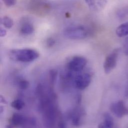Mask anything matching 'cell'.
Returning a JSON list of instances; mask_svg holds the SVG:
<instances>
[{
    "label": "cell",
    "instance_id": "cell-20",
    "mask_svg": "<svg viewBox=\"0 0 128 128\" xmlns=\"http://www.w3.org/2000/svg\"><path fill=\"white\" fill-rule=\"evenodd\" d=\"M18 86L22 90H26L29 86V82L26 80H20L18 83Z\"/></svg>",
    "mask_w": 128,
    "mask_h": 128
},
{
    "label": "cell",
    "instance_id": "cell-2",
    "mask_svg": "<svg viewBox=\"0 0 128 128\" xmlns=\"http://www.w3.org/2000/svg\"><path fill=\"white\" fill-rule=\"evenodd\" d=\"M11 59L22 62H29L38 58L39 53L36 50L30 48L12 50L10 53Z\"/></svg>",
    "mask_w": 128,
    "mask_h": 128
},
{
    "label": "cell",
    "instance_id": "cell-14",
    "mask_svg": "<svg viewBox=\"0 0 128 128\" xmlns=\"http://www.w3.org/2000/svg\"><path fill=\"white\" fill-rule=\"evenodd\" d=\"M36 125V119L34 117H26L22 126V128H34Z\"/></svg>",
    "mask_w": 128,
    "mask_h": 128
},
{
    "label": "cell",
    "instance_id": "cell-23",
    "mask_svg": "<svg viewBox=\"0 0 128 128\" xmlns=\"http://www.w3.org/2000/svg\"><path fill=\"white\" fill-rule=\"evenodd\" d=\"M4 2L6 6L8 7L12 6L16 3V1L14 0H4Z\"/></svg>",
    "mask_w": 128,
    "mask_h": 128
},
{
    "label": "cell",
    "instance_id": "cell-13",
    "mask_svg": "<svg viewBox=\"0 0 128 128\" xmlns=\"http://www.w3.org/2000/svg\"><path fill=\"white\" fill-rule=\"evenodd\" d=\"M116 33L119 37H123L128 35V22L119 26L116 29Z\"/></svg>",
    "mask_w": 128,
    "mask_h": 128
},
{
    "label": "cell",
    "instance_id": "cell-3",
    "mask_svg": "<svg viewBox=\"0 0 128 128\" xmlns=\"http://www.w3.org/2000/svg\"><path fill=\"white\" fill-rule=\"evenodd\" d=\"M64 36L71 40H81L87 37L88 32L86 28L82 26H73L66 28Z\"/></svg>",
    "mask_w": 128,
    "mask_h": 128
},
{
    "label": "cell",
    "instance_id": "cell-25",
    "mask_svg": "<svg viewBox=\"0 0 128 128\" xmlns=\"http://www.w3.org/2000/svg\"><path fill=\"white\" fill-rule=\"evenodd\" d=\"M0 102L4 104H6V101L5 100V99L2 97V96H0Z\"/></svg>",
    "mask_w": 128,
    "mask_h": 128
},
{
    "label": "cell",
    "instance_id": "cell-21",
    "mask_svg": "<svg viewBox=\"0 0 128 128\" xmlns=\"http://www.w3.org/2000/svg\"><path fill=\"white\" fill-rule=\"evenodd\" d=\"M55 44H56V41L52 38H48L46 41V44L48 48H52Z\"/></svg>",
    "mask_w": 128,
    "mask_h": 128
},
{
    "label": "cell",
    "instance_id": "cell-7",
    "mask_svg": "<svg viewBox=\"0 0 128 128\" xmlns=\"http://www.w3.org/2000/svg\"><path fill=\"white\" fill-rule=\"evenodd\" d=\"M91 76L88 73H84L77 75L74 80L76 87L80 90H84L90 84Z\"/></svg>",
    "mask_w": 128,
    "mask_h": 128
},
{
    "label": "cell",
    "instance_id": "cell-27",
    "mask_svg": "<svg viewBox=\"0 0 128 128\" xmlns=\"http://www.w3.org/2000/svg\"><path fill=\"white\" fill-rule=\"evenodd\" d=\"M0 113H2L3 111H4V108L2 106H0Z\"/></svg>",
    "mask_w": 128,
    "mask_h": 128
},
{
    "label": "cell",
    "instance_id": "cell-18",
    "mask_svg": "<svg viewBox=\"0 0 128 128\" xmlns=\"http://www.w3.org/2000/svg\"><path fill=\"white\" fill-rule=\"evenodd\" d=\"M58 72L54 69H52L50 71L49 76H50V81L51 85L52 86H54L56 81L57 78Z\"/></svg>",
    "mask_w": 128,
    "mask_h": 128
},
{
    "label": "cell",
    "instance_id": "cell-1",
    "mask_svg": "<svg viewBox=\"0 0 128 128\" xmlns=\"http://www.w3.org/2000/svg\"><path fill=\"white\" fill-rule=\"evenodd\" d=\"M40 98V109L42 114L44 125L47 128H54L56 126L58 112L56 103V95L52 90L48 93L44 92L38 96Z\"/></svg>",
    "mask_w": 128,
    "mask_h": 128
},
{
    "label": "cell",
    "instance_id": "cell-8",
    "mask_svg": "<svg viewBox=\"0 0 128 128\" xmlns=\"http://www.w3.org/2000/svg\"><path fill=\"white\" fill-rule=\"evenodd\" d=\"M84 116V111L81 108H76L70 114L72 124L76 127L80 126L82 122V118Z\"/></svg>",
    "mask_w": 128,
    "mask_h": 128
},
{
    "label": "cell",
    "instance_id": "cell-5",
    "mask_svg": "<svg viewBox=\"0 0 128 128\" xmlns=\"http://www.w3.org/2000/svg\"><path fill=\"white\" fill-rule=\"evenodd\" d=\"M87 60L82 56H75L68 63L67 68L73 72H80L86 65Z\"/></svg>",
    "mask_w": 128,
    "mask_h": 128
},
{
    "label": "cell",
    "instance_id": "cell-22",
    "mask_svg": "<svg viewBox=\"0 0 128 128\" xmlns=\"http://www.w3.org/2000/svg\"><path fill=\"white\" fill-rule=\"evenodd\" d=\"M123 50L124 53L128 56V36L125 39L124 44H123Z\"/></svg>",
    "mask_w": 128,
    "mask_h": 128
},
{
    "label": "cell",
    "instance_id": "cell-17",
    "mask_svg": "<svg viewBox=\"0 0 128 128\" xmlns=\"http://www.w3.org/2000/svg\"><path fill=\"white\" fill-rule=\"evenodd\" d=\"M1 23L7 28H10L14 24L13 20L12 18L8 16H4L1 19Z\"/></svg>",
    "mask_w": 128,
    "mask_h": 128
},
{
    "label": "cell",
    "instance_id": "cell-12",
    "mask_svg": "<svg viewBox=\"0 0 128 128\" xmlns=\"http://www.w3.org/2000/svg\"><path fill=\"white\" fill-rule=\"evenodd\" d=\"M88 6L90 8L94 10H97L104 7L106 1H94V0H86Z\"/></svg>",
    "mask_w": 128,
    "mask_h": 128
},
{
    "label": "cell",
    "instance_id": "cell-11",
    "mask_svg": "<svg viewBox=\"0 0 128 128\" xmlns=\"http://www.w3.org/2000/svg\"><path fill=\"white\" fill-rule=\"evenodd\" d=\"M32 6L31 7V10L34 11L35 12L38 13V12L39 11V13L42 12L44 10L48 11L50 8L48 4H46L44 2H36L34 1L32 2Z\"/></svg>",
    "mask_w": 128,
    "mask_h": 128
},
{
    "label": "cell",
    "instance_id": "cell-15",
    "mask_svg": "<svg viewBox=\"0 0 128 128\" xmlns=\"http://www.w3.org/2000/svg\"><path fill=\"white\" fill-rule=\"evenodd\" d=\"M34 32V26L30 24H23L20 30L21 34H30Z\"/></svg>",
    "mask_w": 128,
    "mask_h": 128
},
{
    "label": "cell",
    "instance_id": "cell-19",
    "mask_svg": "<svg viewBox=\"0 0 128 128\" xmlns=\"http://www.w3.org/2000/svg\"><path fill=\"white\" fill-rule=\"evenodd\" d=\"M117 16L120 18H123L128 15V6H125L120 8L117 12Z\"/></svg>",
    "mask_w": 128,
    "mask_h": 128
},
{
    "label": "cell",
    "instance_id": "cell-16",
    "mask_svg": "<svg viewBox=\"0 0 128 128\" xmlns=\"http://www.w3.org/2000/svg\"><path fill=\"white\" fill-rule=\"evenodd\" d=\"M25 106L24 102L20 99H16L11 103V106L16 110H20Z\"/></svg>",
    "mask_w": 128,
    "mask_h": 128
},
{
    "label": "cell",
    "instance_id": "cell-10",
    "mask_svg": "<svg viewBox=\"0 0 128 128\" xmlns=\"http://www.w3.org/2000/svg\"><path fill=\"white\" fill-rule=\"evenodd\" d=\"M114 120L111 115L109 113H105L104 115V121L98 125V128H113Z\"/></svg>",
    "mask_w": 128,
    "mask_h": 128
},
{
    "label": "cell",
    "instance_id": "cell-4",
    "mask_svg": "<svg viewBox=\"0 0 128 128\" xmlns=\"http://www.w3.org/2000/svg\"><path fill=\"white\" fill-rule=\"evenodd\" d=\"M119 52L120 50L119 48H116L105 58L103 67L104 71L106 74L110 73L116 67Z\"/></svg>",
    "mask_w": 128,
    "mask_h": 128
},
{
    "label": "cell",
    "instance_id": "cell-28",
    "mask_svg": "<svg viewBox=\"0 0 128 128\" xmlns=\"http://www.w3.org/2000/svg\"><path fill=\"white\" fill-rule=\"evenodd\" d=\"M6 128H12V126L11 125H8L6 126Z\"/></svg>",
    "mask_w": 128,
    "mask_h": 128
},
{
    "label": "cell",
    "instance_id": "cell-24",
    "mask_svg": "<svg viewBox=\"0 0 128 128\" xmlns=\"http://www.w3.org/2000/svg\"><path fill=\"white\" fill-rule=\"evenodd\" d=\"M6 30L4 29L3 28H1L0 30V36L1 37H4L6 36Z\"/></svg>",
    "mask_w": 128,
    "mask_h": 128
},
{
    "label": "cell",
    "instance_id": "cell-6",
    "mask_svg": "<svg viewBox=\"0 0 128 128\" xmlns=\"http://www.w3.org/2000/svg\"><path fill=\"white\" fill-rule=\"evenodd\" d=\"M110 109L115 115L119 118L128 114V109L122 100L112 103Z\"/></svg>",
    "mask_w": 128,
    "mask_h": 128
},
{
    "label": "cell",
    "instance_id": "cell-9",
    "mask_svg": "<svg viewBox=\"0 0 128 128\" xmlns=\"http://www.w3.org/2000/svg\"><path fill=\"white\" fill-rule=\"evenodd\" d=\"M26 117L24 116L23 115L18 114V113H14L12 116L10 122L11 126L12 127H21Z\"/></svg>",
    "mask_w": 128,
    "mask_h": 128
},
{
    "label": "cell",
    "instance_id": "cell-26",
    "mask_svg": "<svg viewBox=\"0 0 128 128\" xmlns=\"http://www.w3.org/2000/svg\"><path fill=\"white\" fill-rule=\"evenodd\" d=\"M126 95L128 97V84L127 85V87L126 88Z\"/></svg>",
    "mask_w": 128,
    "mask_h": 128
}]
</instances>
